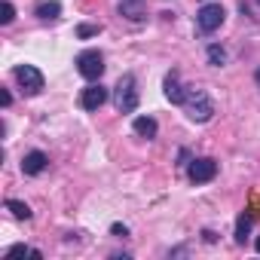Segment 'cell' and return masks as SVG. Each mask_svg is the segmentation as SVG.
<instances>
[{
    "label": "cell",
    "mask_w": 260,
    "mask_h": 260,
    "mask_svg": "<svg viewBox=\"0 0 260 260\" xmlns=\"http://www.w3.org/2000/svg\"><path fill=\"white\" fill-rule=\"evenodd\" d=\"M181 107L187 110V116H190L193 122H208V119L214 116V101L208 98L205 89H187V98H184Z\"/></svg>",
    "instance_id": "1"
},
{
    "label": "cell",
    "mask_w": 260,
    "mask_h": 260,
    "mask_svg": "<svg viewBox=\"0 0 260 260\" xmlns=\"http://www.w3.org/2000/svg\"><path fill=\"white\" fill-rule=\"evenodd\" d=\"M113 104L119 113H135L138 110V83L132 74H122L113 89Z\"/></svg>",
    "instance_id": "2"
},
{
    "label": "cell",
    "mask_w": 260,
    "mask_h": 260,
    "mask_svg": "<svg viewBox=\"0 0 260 260\" xmlns=\"http://www.w3.org/2000/svg\"><path fill=\"white\" fill-rule=\"evenodd\" d=\"M77 71H80V77H86V80H101V74H104V55H101L98 49L80 52V55H77Z\"/></svg>",
    "instance_id": "3"
},
{
    "label": "cell",
    "mask_w": 260,
    "mask_h": 260,
    "mask_svg": "<svg viewBox=\"0 0 260 260\" xmlns=\"http://www.w3.org/2000/svg\"><path fill=\"white\" fill-rule=\"evenodd\" d=\"M223 19H226V13H223L220 4H205V7H199V13H196V25H199V31H205V34L217 31V28L223 25Z\"/></svg>",
    "instance_id": "4"
},
{
    "label": "cell",
    "mask_w": 260,
    "mask_h": 260,
    "mask_svg": "<svg viewBox=\"0 0 260 260\" xmlns=\"http://www.w3.org/2000/svg\"><path fill=\"white\" fill-rule=\"evenodd\" d=\"M16 80H19V86H22L28 95H40L43 86H46L43 74H40L34 64H19V68H16Z\"/></svg>",
    "instance_id": "5"
},
{
    "label": "cell",
    "mask_w": 260,
    "mask_h": 260,
    "mask_svg": "<svg viewBox=\"0 0 260 260\" xmlns=\"http://www.w3.org/2000/svg\"><path fill=\"white\" fill-rule=\"evenodd\" d=\"M187 178H190L193 184H208V181L217 178V162H214L211 156H199V159H193V162L187 166Z\"/></svg>",
    "instance_id": "6"
},
{
    "label": "cell",
    "mask_w": 260,
    "mask_h": 260,
    "mask_svg": "<svg viewBox=\"0 0 260 260\" xmlns=\"http://www.w3.org/2000/svg\"><path fill=\"white\" fill-rule=\"evenodd\" d=\"M104 101H107V89H104L101 83H95V86H86V89H83V95H80V104H83V110H98Z\"/></svg>",
    "instance_id": "7"
},
{
    "label": "cell",
    "mask_w": 260,
    "mask_h": 260,
    "mask_svg": "<svg viewBox=\"0 0 260 260\" xmlns=\"http://www.w3.org/2000/svg\"><path fill=\"white\" fill-rule=\"evenodd\" d=\"M162 86H166V98H169L172 104H184V98H187V89L181 86V77H178V71H169Z\"/></svg>",
    "instance_id": "8"
},
{
    "label": "cell",
    "mask_w": 260,
    "mask_h": 260,
    "mask_svg": "<svg viewBox=\"0 0 260 260\" xmlns=\"http://www.w3.org/2000/svg\"><path fill=\"white\" fill-rule=\"evenodd\" d=\"M119 16H125L128 22H144L147 19V4H144V0H122V4H119Z\"/></svg>",
    "instance_id": "9"
},
{
    "label": "cell",
    "mask_w": 260,
    "mask_h": 260,
    "mask_svg": "<svg viewBox=\"0 0 260 260\" xmlns=\"http://www.w3.org/2000/svg\"><path fill=\"white\" fill-rule=\"evenodd\" d=\"M46 166H49V159H46L43 150H31V153H25V159H22V172H25V175H40Z\"/></svg>",
    "instance_id": "10"
},
{
    "label": "cell",
    "mask_w": 260,
    "mask_h": 260,
    "mask_svg": "<svg viewBox=\"0 0 260 260\" xmlns=\"http://www.w3.org/2000/svg\"><path fill=\"white\" fill-rule=\"evenodd\" d=\"M132 128H135V135H141V138H156V119L153 116H138L135 122H132Z\"/></svg>",
    "instance_id": "11"
},
{
    "label": "cell",
    "mask_w": 260,
    "mask_h": 260,
    "mask_svg": "<svg viewBox=\"0 0 260 260\" xmlns=\"http://www.w3.org/2000/svg\"><path fill=\"white\" fill-rule=\"evenodd\" d=\"M251 223H254V214H239V220H236V242L239 245H245V239L251 233Z\"/></svg>",
    "instance_id": "12"
},
{
    "label": "cell",
    "mask_w": 260,
    "mask_h": 260,
    "mask_svg": "<svg viewBox=\"0 0 260 260\" xmlns=\"http://www.w3.org/2000/svg\"><path fill=\"white\" fill-rule=\"evenodd\" d=\"M58 13H61L58 0H43V4H37V19H58Z\"/></svg>",
    "instance_id": "13"
},
{
    "label": "cell",
    "mask_w": 260,
    "mask_h": 260,
    "mask_svg": "<svg viewBox=\"0 0 260 260\" xmlns=\"http://www.w3.org/2000/svg\"><path fill=\"white\" fill-rule=\"evenodd\" d=\"M7 208H10L13 217H19V220H28V217H31V208H28L25 202H19V199H7Z\"/></svg>",
    "instance_id": "14"
},
{
    "label": "cell",
    "mask_w": 260,
    "mask_h": 260,
    "mask_svg": "<svg viewBox=\"0 0 260 260\" xmlns=\"http://www.w3.org/2000/svg\"><path fill=\"white\" fill-rule=\"evenodd\" d=\"M208 61H211L214 68H220V64L226 61V49H223V46H208Z\"/></svg>",
    "instance_id": "15"
},
{
    "label": "cell",
    "mask_w": 260,
    "mask_h": 260,
    "mask_svg": "<svg viewBox=\"0 0 260 260\" xmlns=\"http://www.w3.org/2000/svg\"><path fill=\"white\" fill-rule=\"evenodd\" d=\"M13 19H16V7L10 0H4V7H0V25H10Z\"/></svg>",
    "instance_id": "16"
},
{
    "label": "cell",
    "mask_w": 260,
    "mask_h": 260,
    "mask_svg": "<svg viewBox=\"0 0 260 260\" xmlns=\"http://www.w3.org/2000/svg\"><path fill=\"white\" fill-rule=\"evenodd\" d=\"M95 34H101V25H80V28H77V37H80V40L95 37Z\"/></svg>",
    "instance_id": "17"
},
{
    "label": "cell",
    "mask_w": 260,
    "mask_h": 260,
    "mask_svg": "<svg viewBox=\"0 0 260 260\" xmlns=\"http://www.w3.org/2000/svg\"><path fill=\"white\" fill-rule=\"evenodd\" d=\"M25 254H34V248H28V245H13V248L7 251V257H25Z\"/></svg>",
    "instance_id": "18"
},
{
    "label": "cell",
    "mask_w": 260,
    "mask_h": 260,
    "mask_svg": "<svg viewBox=\"0 0 260 260\" xmlns=\"http://www.w3.org/2000/svg\"><path fill=\"white\" fill-rule=\"evenodd\" d=\"M110 233H113V236H119V239H122V236H128V230H125L122 223H113V226H110Z\"/></svg>",
    "instance_id": "19"
},
{
    "label": "cell",
    "mask_w": 260,
    "mask_h": 260,
    "mask_svg": "<svg viewBox=\"0 0 260 260\" xmlns=\"http://www.w3.org/2000/svg\"><path fill=\"white\" fill-rule=\"evenodd\" d=\"M0 101H4V107H10V104H13V95L4 89V92H0Z\"/></svg>",
    "instance_id": "20"
},
{
    "label": "cell",
    "mask_w": 260,
    "mask_h": 260,
    "mask_svg": "<svg viewBox=\"0 0 260 260\" xmlns=\"http://www.w3.org/2000/svg\"><path fill=\"white\" fill-rule=\"evenodd\" d=\"M254 80H257V86H260V68H257V71H254Z\"/></svg>",
    "instance_id": "21"
},
{
    "label": "cell",
    "mask_w": 260,
    "mask_h": 260,
    "mask_svg": "<svg viewBox=\"0 0 260 260\" xmlns=\"http://www.w3.org/2000/svg\"><path fill=\"white\" fill-rule=\"evenodd\" d=\"M254 248H257V251H260V236H257V242H254Z\"/></svg>",
    "instance_id": "22"
}]
</instances>
